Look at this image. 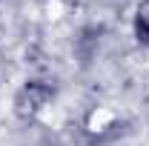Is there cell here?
<instances>
[{
  "label": "cell",
  "mask_w": 149,
  "mask_h": 146,
  "mask_svg": "<svg viewBox=\"0 0 149 146\" xmlns=\"http://www.w3.org/2000/svg\"><path fill=\"white\" fill-rule=\"evenodd\" d=\"M135 37H138V43L149 46V0L138 6V15H135Z\"/></svg>",
  "instance_id": "obj_2"
},
{
  "label": "cell",
  "mask_w": 149,
  "mask_h": 146,
  "mask_svg": "<svg viewBox=\"0 0 149 146\" xmlns=\"http://www.w3.org/2000/svg\"><path fill=\"white\" fill-rule=\"evenodd\" d=\"M49 100H52V86L43 83V80H32V83H26V86L17 92V97H15V112H17V117L26 120V117H35L37 112H43Z\"/></svg>",
  "instance_id": "obj_1"
}]
</instances>
